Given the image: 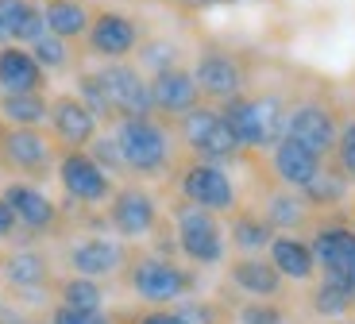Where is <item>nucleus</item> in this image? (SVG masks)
Returning <instances> with one entry per match:
<instances>
[{
	"label": "nucleus",
	"mask_w": 355,
	"mask_h": 324,
	"mask_svg": "<svg viewBox=\"0 0 355 324\" xmlns=\"http://www.w3.org/2000/svg\"><path fill=\"white\" fill-rule=\"evenodd\" d=\"M0 271H4V282L12 289H24V293L46 289V282H51V263L39 251H12Z\"/></svg>",
	"instance_id": "5701e85b"
},
{
	"label": "nucleus",
	"mask_w": 355,
	"mask_h": 324,
	"mask_svg": "<svg viewBox=\"0 0 355 324\" xmlns=\"http://www.w3.org/2000/svg\"><path fill=\"white\" fill-rule=\"evenodd\" d=\"M46 70L24 46H0V93H43Z\"/></svg>",
	"instance_id": "412c9836"
},
{
	"label": "nucleus",
	"mask_w": 355,
	"mask_h": 324,
	"mask_svg": "<svg viewBox=\"0 0 355 324\" xmlns=\"http://www.w3.org/2000/svg\"><path fill=\"white\" fill-rule=\"evenodd\" d=\"M193 81H197V89H201V96L228 105V101L243 96L248 74H243V66L232 58L228 51H201V58H197V66H193Z\"/></svg>",
	"instance_id": "f8f14e48"
},
{
	"label": "nucleus",
	"mask_w": 355,
	"mask_h": 324,
	"mask_svg": "<svg viewBox=\"0 0 355 324\" xmlns=\"http://www.w3.org/2000/svg\"><path fill=\"white\" fill-rule=\"evenodd\" d=\"M220 116L228 120L232 135L240 143V151H263L275 147L278 139H286V120H290V108H286L282 96L275 93H259V96H236L220 108Z\"/></svg>",
	"instance_id": "f257e3e1"
},
{
	"label": "nucleus",
	"mask_w": 355,
	"mask_h": 324,
	"mask_svg": "<svg viewBox=\"0 0 355 324\" xmlns=\"http://www.w3.org/2000/svg\"><path fill=\"white\" fill-rule=\"evenodd\" d=\"M270 263L278 266V274L290 282H309L317 274V259H313V247L297 236H275L270 239Z\"/></svg>",
	"instance_id": "4be33fe9"
},
{
	"label": "nucleus",
	"mask_w": 355,
	"mask_h": 324,
	"mask_svg": "<svg viewBox=\"0 0 355 324\" xmlns=\"http://www.w3.org/2000/svg\"><path fill=\"white\" fill-rule=\"evenodd\" d=\"M270 167H275V178L286 185V189H305V185L320 174L324 158L313 155L309 147H302L297 139L286 135V139H278L275 147H270Z\"/></svg>",
	"instance_id": "f3484780"
},
{
	"label": "nucleus",
	"mask_w": 355,
	"mask_h": 324,
	"mask_svg": "<svg viewBox=\"0 0 355 324\" xmlns=\"http://www.w3.org/2000/svg\"><path fill=\"white\" fill-rule=\"evenodd\" d=\"M0 116L12 128H39L51 116V101L43 93H0Z\"/></svg>",
	"instance_id": "393cba45"
},
{
	"label": "nucleus",
	"mask_w": 355,
	"mask_h": 324,
	"mask_svg": "<svg viewBox=\"0 0 355 324\" xmlns=\"http://www.w3.org/2000/svg\"><path fill=\"white\" fill-rule=\"evenodd\" d=\"M286 135H290V139H297L302 147H309L313 155L329 158L332 151H336L340 123H336V116H332V108L317 105V101H302V105L290 108Z\"/></svg>",
	"instance_id": "9d476101"
},
{
	"label": "nucleus",
	"mask_w": 355,
	"mask_h": 324,
	"mask_svg": "<svg viewBox=\"0 0 355 324\" xmlns=\"http://www.w3.org/2000/svg\"><path fill=\"white\" fill-rule=\"evenodd\" d=\"M174 244L197 266L224 263V228L216 220V212L197 209L189 201H182L174 209Z\"/></svg>",
	"instance_id": "7ed1b4c3"
},
{
	"label": "nucleus",
	"mask_w": 355,
	"mask_h": 324,
	"mask_svg": "<svg viewBox=\"0 0 355 324\" xmlns=\"http://www.w3.org/2000/svg\"><path fill=\"white\" fill-rule=\"evenodd\" d=\"M182 143L201 162H224V158L240 155V143L232 135L228 120L220 116V108H205V105L182 116Z\"/></svg>",
	"instance_id": "39448f33"
},
{
	"label": "nucleus",
	"mask_w": 355,
	"mask_h": 324,
	"mask_svg": "<svg viewBox=\"0 0 355 324\" xmlns=\"http://www.w3.org/2000/svg\"><path fill=\"white\" fill-rule=\"evenodd\" d=\"M0 167H8L12 174L43 178L54 167V143L46 139L39 128H0Z\"/></svg>",
	"instance_id": "0eeeda50"
},
{
	"label": "nucleus",
	"mask_w": 355,
	"mask_h": 324,
	"mask_svg": "<svg viewBox=\"0 0 355 324\" xmlns=\"http://www.w3.org/2000/svg\"><path fill=\"white\" fill-rule=\"evenodd\" d=\"M78 96L85 101V108L97 116V120H112V108H108V96H105V89H101L97 70L81 74V78H78Z\"/></svg>",
	"instance_id": "2f4dec72"
},
{
	"label": "nucleus",
	"mask_w": 355,
	"mask_h": 324,
	"mask_svg": "<svg viewBox=\"0 0 355 324\" xmlns=\"http://www.w3.org/2000/svg\"><path fill=\"white\" fill-rule=\"evenodd\" d=\"M4 201H8V209L16 212L19 228H31V232H51L54 220H58V209H54V201L46 197L43 189H35L31 182H12L4 185V193H0Z\"/></svg>",
	"instance_id": "aec40b11"
},
{
	"label": "nucleus",
	"mask_w": 355,
	"mask_h": 324,
	"mask_svg": "<svg viewBox=\"0 0 355 324\" xmlns=\"http://www.w3.org/2000/svg\"><path fill=\"white\" fill-rule=\"evenodd\" d=\"M305 216H309V205L302 197H290V193H275L270 201H266V224L278 232H290V228H302Z\"/></svg>",
	"instance_id": "c756f323"
},
{
	"label": "nucleus",
	"mask_w": 355,
	"mask_h": 324,
	"mask_svg": "<svg viewBox=\"0 0 355 324\" xmlns=\"http://www.w3.org/2000/svg\"><path fill=\"white\" fill-rule=\"evenodd\" d=\"M58 301L70 305V309H81V313H101V305H105V289H101L93 278L73 274V278H66L62 286H58Z\"/></svg>",
	"instance_id": "c85d7f7f"
},
{
	"label": "nucleus",
	"mask_w": 355,
	"mask_h": 324,
	"mask_svg": "<svg viewBox=\"0 0 355 324\" xmlns=\"http://www.w3.org/2000/svg\"><path fill=\"white\" fill-rule=\"evenodd\" d=\"M31 54H35V62L43 70H66L70 66V46H66V39L51 35V31L31 43Z\"/></svg>",
	"instance_id": "7c9ffc66"
},
{
	"label": "nucleus",
	"mask_w": 355,
	"mask_h": 324,
	"mask_svg": "<svg viewBox=\"0 0 355 324\" xmlns=\"http://www.w3.org/2000/svg\"><path fill=\"white\" fill-rule=\"evenodd\" d=\"M135 324H186L178 313H170V309H151V313H143Z\"/></svg>",
	"instance_id": "4c0bfd02"
},
{
	"label": "nucleus",
	"mask_w": 355,
	"mask_h": 324,
	"mask_svg": "<svg viewBox=\"0 0 355 324\" xmlns=\"http://www.w3.org/2000/svg\"><path fill=\"white\" fill-rule=\"evenodd\" d=\"M31 4H35V0H0V46L16 43L19 24H24V16H27Z\"/></svg>",
	"instance_id": "473e14b6"
},
{
	"label": "nucleus",
	"mask_w": 355,
	"mask_h": 324,
	"mask_svg": "<svg viewBox=\"0 0 355 324\" xmlns=\"http://www.w3.org/2000/svg\"><path fill=\"white\" fill-rule=\"evenodd\" d=\"M16 228H19L16 212H12V209H8V201L0 197V239H12V236H16Z\"/></svg>",
	"instance_id": "e433bc0d"
},
{
	"label": "nucleus",
	"mask_w": 355,
	"mask_h": 324,
	"mask_svg": "<svg viewBox=\"0 0 355 324\" xmlns=\"http://www.w3.org/2000/svg\"><path fill=\"white\" fill-rule=\"evenodd\" d=\"M124 263H128L124 244L105 239V236H89V239H81V244L70 247V271L81 274V278L101 282V278H108V274H116Z\"/></svg>",
	"instance_id": "dca6fc26"
},
{
	"label": "nucleus",
	"mask_w": 355,
	"mask_h": 324,
	"mask_svg": "<svg viewBox=\"0 0 355 324\" xmlns=\"http://www.w3.org/2000/svg\"><path fill=\"white\" fill-rule=\"evenodd\" d=\"M228 278L232 286L248 293V298H259V301H275L282 293V274L270 259H259V255H240V259H232L228 266Z\"/></svg>",
	"instance_id": "6ab92c4d"
},
{
	"label": "nucleus",
	"mask_w": 355,
	"mask_h": 324,
	"mask_svg": "<svg viewBox=\"0 0 355 324\" xmlns=\"http://www.w3.org/2000/svg\"><path fill=\"white\" fill-rule=\"evenodd\" d=\"M309 247H313L320 274L344 278V271L355 263V228L352 224H320L317 236L309 239Z\"/></svg>",
	"instance_id": "a211bd4d"
},
{
	"label": "nucleus",
	"mask_w": 355,
	"mask_h": 324,
	"mask_svg": "<svg viewBox=\"0 0 355 324\" xmlns=\"http://www.w3.org/2000/svg\"><path fill=\"white\" fill-rule=\"evenodd\" d=\"M151 105L159 116H182L193 112L201 105V89L193 81V70L186 66H170V70H159L151 78Z\"/></svg>",
	"instance_id": "2eb2a0df"
},
{
	"label": "nucleus",
	"mask_w": 355,
	"mask_h": 324,
	"mask_svg": "<svg viewBox=\"0 0 355 324\" xmlns=\"http://www.w3.org/2000/svg\"><path fill=\"white\" fill-rule=\"evenodd\" d=\"M108 224L124 239H143V236H151L155 224H159V205H155V197L147 189L124 185L108 201Z\"/></svg>",
	"instance_id": "ddd939ff"
},
{
	"label": "nucleus",
	"mask_w": 355,
	"mask_h": 324,
	"mask_svg": "<svg viewBox=\"0 0 355 324\" xmlns=\"http://www.w3.org/2000/svg\"><path fill=\"white\" fill-rule=\"evenodd\" d=\"M43 19H46V31L66 39V43L85 35L89 24H93V16H89L81 0H43Z\"/></svg>",
	"instance_id": "b1692460"
},
{
	"label": "nucleus",
	"mask_w": 355,
	"mask_h": 324,
	"mask_svg": "<svg viewBox=\"0 0 355 324\" xmlns=\"http://www.w3.org/2000/svg\"><path fill=\"white\" fill-rule=\"evenodd\" d=\"M344 197H347V178L340 174L336 167H320V174L302 189V201L309 205V209H332V205H340Z\"/></svg>",
	"instance_id": "a878e982"
},
{
	"label": "nucleus",
	"mask_w": 355,
	"mask_h": 324,
	"mask_svg": "<svg viewBox=\"0 0 355 324\" xmlns=\"http://www.w3.org/2000/svg\"><path fill=\"white\" fill-rule=\"evenodd\" d=\"M85 39H89V51L97 54V58L124 62L132 51H139V24L132 16H124V12L105 8L93 16Z\"/></svg>",
	"instance_id": "9b49d317"
},
{
	"label": "nucleus",
	"mask_w": 355,
	"mask_h": 324,
	"mask_svg": "<svg viewBox=\"0 0 355 324\" xmlns=\"http://www.w3.org/2000/svg\"><path fill=\"white\" fill-rule=\"evenodd\" d=\"M128 286H132V293L139 301H147V305H155V309H166L193 289V274L182 271V266L170 263V259L143 255V259L132 263V271H128Z\"/></svg>",
	"instance_id": "20e7f679"
},
{
	"label": "nucleus",
	"mask_w": 355,
	"mask_h": 324,
	"mask_svg": "<svg viewBox=\"0 0 355 324\" xmlns=\"http://www.w3.org/2000/svg\"><path fill=\"white\" fill-rule=\"evenodd\" d=\"M101 89L108 96V108H112L116 120H128V116H155L151 105V81L143 78V70L128 66V62H105L97 70Z\"/></svg>",
	"instance_id": "423d86ee"
},
{
	"label": "nucleus",
	"mask_w": 355,
	"mask_h": 324,
	"mask_svg": "<svg viewBox=\"0 0 355 324\" xmlns=\"http://www.w3.org/2000/svg\"><path fill=\"white\" fill-rule=\"evenodd\" d=\"M240 324H286V309L275 305V301H259L251 298L248 305H240Z\"/></svg>",
	"instance_id": "f704fd0d"
},
{
	"label": "nucleus",
	"mask_w": 355,
	"mask_h": 324,
	"mask_svg": "<svg viewBox=\"0 0 355 324\" xmlns=\"http://www.w3.org/2000/svg\"><path fill=\"white\" fill-rule=\"evenodd\" d=\"M313 309H317L320 316H344V313H352V309H355V293L340 278L324 274L320 286L313 289Z\"/></svg>",
	"instance_id": "cd10ccee"
},
{
	"label": "nucleus",
	"mask_w": 355,
	"mask_h": 324,
	"mask_svg": "<svg viewBox=\"0 0 355 324\" xmlns=\"http://www.w3.org/2000/svg\"><path fill=\"white\" fill-rule=\"evenodd\" d=\"M116 143L124 155V167L139 178H159L170 167V132L155 116H128L116 123Z\"/></svg>",
	"instance_id": "f03ea898"
},
{
	"label": "nucleus",
	"mask_w": 355,
	"mask_h": 324,
	"mask_svg": "<svg viewBox=\"0 0 355 324\" xmlns=\"http://www.w3.org/2000/svg\"><path fill=\"white\" fill-rule=\"evenodd\" d=\"M89 147H93L89 155L97 158L105 170H128V167H124V155H120V143H116V135H97Z\"/></svg>",
	"instance_id": "c9c22d12"
},
{
	"label": "nucleus",
	"mask_w": 355,
	"mask_h": 324,
	"mask_svg": "<svg viewBox=\"0 0 355 324\" xmlns=\"http://www.w3.org/2000/svg\"><path fill=\"white\" fill-rule=\"evenodd\" d=\"M54 170H58V182H62L66 197L78 201V205H105L116 193L108 170L101 167L89 151H66Z\"/></svg>",
	"instance_id": "6e6552de"
},
{
	"label": "nucleus",
	"mask_w": 355,
	"mask_h": 324,
	"mask_svg": "<svg viewBox=\"0 0 355 324\" xmlns=\"http://www.w3.org/2000/svg\"><path fill=\"white\" fill-rule=\"evenodd\" d=\"M332 158H336V170H340V174H344L347 182H355V120H347L344 128H340Z\"/></svg>",
	"instance_id": "72a5a7b5"
},
{
	"label": "nucleus",
	"mask_w": 355,
	"mask_h": 324,
	"mask_svg": "<svg viewBox=\"0 0 355 324\" xmlns=\"http://www.w3.org/2000/svg\"><path fill=\"white\" fill-rule=\"evenodd\" d=\"M270 239H275V228L259 212H236V220H232V244L240 247L243 255H255L263 247H270Z\"/></svg>",
	"instance_id": "bb28decb"
},
{
	"label": "nucleus",
	"mask_w": 355,
	"mask_h": 324,
	"mask_svg": "<svg viewBox=\"0 0 355 324\" xmlns=\"http://www.w3.org/2000/svg\"><path fill=\"white\" fill-rule=\"evenodd\" d=\"M51 128H54V139L62 143L66 151H85L89 143L97 139V116L85 108V101L73 93H62L51 101Z\"/></svg>",
	"instance_id": "4468645a"
},
{
	"label": "nucleus",
	"mask_w": 355,
	"mask_h": 324,
	"mask_svg": "<svg viewBox=\"0 0 355 324\" xmlns=\"http://www.w3.org/2000/svg\"><path fill=\"white\" fill-rule=\"evenodd\" d=\"M178 189H182V201L197 205V209H209V212H232L236 209V185L232 178L220 170V162H189L178 178Z\"/></svg>",
	"instance_id": "1a4fd4ad"
}]
</instances>
